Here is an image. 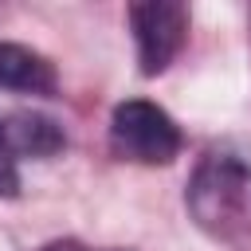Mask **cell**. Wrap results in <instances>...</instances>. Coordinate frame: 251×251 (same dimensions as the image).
<instances>
[{
	"mask_svg": "<svg viewBox=\"0 0 251 251\" xmlns=\"http://www.w3.org/2000/svg\"><path fill=\"white\" fill-rule=\"evenodd\" d=\"M192 220L216 239L251 235V165L231 153H208L184 192Z\"/></svg>",
	"mask_w": 251,
	"mask_h": 251,
	"instance_id": "6da1fadb",
	"label": "cell"
},
{
	"mask_svg": "<svg viewBox=\"0 0 251 251\" xmlns=\"http://www.w3.org/2000/svg\"><path fill=\"white\" fill-rule=\"evenodd\" d=\"M180 126L149 98H126L110 114V149L137 165H173L180 157Z\"/></svg>",
	"mask_w": 251,
	"mask_h": 251,
	"instance_id": "7a4b0ae2",
	"label": "cell"
},
{
	"mask_svg": "<svg viewBox=\"0 0 251 251\" xmlns=\"http://www.w3.org/2000/svg\"><path fill=\"white\" fill-rule=\"evenodd\" d=\"M129 31L137 43V67L145 78L169 71L188 39V8L176 0H141L129 4Z\"/></svg>",
	"mask_w": 251,
	"mask_h": 251,
	"instance_id": "3957f363",
	"label": "cell"
},
{
	"mask_svg": "<svg viewBox=\"0 0 251 251\" xmlns=\"http://www.w3.org/2000/svg\"><path fill=\"white\" fill-rule=\"evenodd\" d=\"M55 86H59V75L47 55H39L24 43L0 39V90L47 98V94H55Z\"/></svg>",
	"mask_w": 251,
	"mask_h": 251,
	"instance_id": "277c9868",
	"label": "cell"
},
{
	"mask_svg": "<svg viewBox=\"0 0 251 251\" xmlns=\"http://www.w3.org/2000/svg\"><path fill=\"white\" fill-rule=\"evenodd\" d=\"M4 129H8V141H12L16 157H39L43 161V157H55L67 145L59 122H51L43 114H12L4 122Z\"/></svg>",
	"mask_w": 251,
	"mask_h": 251,
	"instance_id": "5b68a950",
	"label": "cell"
},
{
	"mask_svg": "<svg viewBox=\"0 0 251 251\" xmlns=\"http://www.w3.org/2000/svg\"><path fill=\"white\" fill-rule=\"evenodd\" d=\"M0 196H4V200L20 196V169H16V149H12V141H8V129H4V122H0Z\"/></svg>",
	"mask_w": 251,
	"mask_h": 251,
	"instance_id": "8992f818",
	"label": "cell"
},
{
	"mask_svg": "<svg viewBox=\"0 0 251 251\" xmlns=\"http://www.w3.org/2000/svg\"><path fill=\"white\" fill-rule=\"evenodd\" d=\"M35 251H86L78 239H51V243H43V247H35Z\"/></svg>",
	"mask_w": 251,
	"mask_h": 251,
	"instance_id": "52a82bcc",
	"label": "cell"
}]
</instances>
